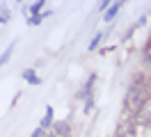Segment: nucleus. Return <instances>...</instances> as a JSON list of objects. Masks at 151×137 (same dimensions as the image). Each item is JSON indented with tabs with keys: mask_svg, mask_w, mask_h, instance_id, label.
Instances as JSON below:
<instances>
[{
	"mask_svg": "<svg viewBox=\"0 0 151 137\" xmlns=\"http://www.w3.org/2000/svg\"><path fill=\"white\" fill-rule=\"evenodd\" d=\"M147 82L144 80H135L131 85V89L126 94V108L128 110H142V105L147 103Z\"/></svg>",
	"mask_w": 151,
	"mask_h": 137,
	"instance_id": "f257e3e1",
	"label": "nucleus"
},
{
	"mask_svg": "<svg viewBox=\"0 0 151 137\" xmlns=\"http://www.w3.org/2000/svg\"><path fill=\"white\" fill-rule=\"evenodd\" d=\"M137 121H140L142 126H151V98L142 105V110L137 112Z\"/></svg>",
	"mask_w": 151,
	"mask_h": 137,
	"instance_id": "f03ea898",
	"label": "nucleus"
},
{
	"mask_svg": "<svg viewBox=\"0 0 151 137\" xmlns=\"http://www.w3.org/2000/svg\"><path fill=\"white\" fill-rule=\"evenodd\" d=\"M50 126H53V108L48 105V108H46V114H44V119H41V126H39V128L48 130Z\"/></svg>",
	"mask_w": 151,
	"mask_h": 137,
	"instance_id": "7ed1b4c3",
	"label": "nucleus"
},
{
	"mask_svg": "<svg viewBox=\"0 0 151 137\" xmlns=\"http://www.w3.org/2000/svg\"><path fill=\"white\" fill-rule=\"evenodd\" d=\"M119 9H122V2H114V5H110V9L103 14V18H105V21H112V18L119 14Z\"/></svg>",
	"mask_w": 151,
	"mask_h": 137,
	"instance_id": "20e7f679",
	"label": "nucleus"
},
{
	"mask_svg": "<svg viewBox=\"0 0 151 137\" xmlns=\"http://www.w3.org/2000/svg\"><path fill=\"white\" fill-rule=\"evenodd\" d=\"M23 78H25V80L28 82H32V85H39V78H37V73H35V69H28V71H23Z\"/></svg>",
	"mask_w": 151,
	"mask_h": 137,
	"instance_id": "39448f33",
	"label": "nucleus"
},
{
	"mask_svg": "<svg viewBox=\"0 0 151 137\" xmlns=\"http://www.w3.org/2000/svg\"><path fill=\"white\" fill-rule=\"evenodd\" d=\"M12 50H14V48H12V46H9V48H7L5 53L0 55V66H2V64H7V60H9V57H12Z\"/></svg>",
	"mask_w": 151,
	"mask_h": 137,
	"instance_id": "423d86ee",
	"label": "nucleus"
},
{
	"mask_svg": "<svg viewBox=\"0 0 151 137\" xmlns=\"http://www.w3.org/2000/svg\"><path fill=\"white\" fill-rule=\"evenodd\" d=\"M101 39H103V32H99V34H96V37H94V39H92V44H89V50H94L96 46L101 44Z\"/></svg>",
	"mask_w": 151,
	"mask_h": 137,
	"instance_id": "0eeeda50",
	"label": "nucleus"
},
{
	"mask_svg": "<svg viewBox=\"0 0 151 137\" xmlns=\"http://www.w3.org/2000/svg\"><path fill=\"white\" fill-rule=\"evenodd\" d=\"M41 7H44V0H39V2H35V5L30 7V14H37V11H41Z\"/></svg>",
	"mask_w": 151,
	"mask_h": 137,
	"instance_id": "6e6552de",
	"label": "nucleus"
},
{
	"mask_svg": "<svg viewBox=\"0 0 151 137\" xmlns=\"http://www.w3.org/2000/svg\"><path fill=\"white\" fill-rule=\"evenodd\" d=\"M7 21H9V11L2 7V9H0V23H7Z\"/></svg>",
	"mask_w": 151,
	"mask_h": 137,
	"instance_id": "1a4fd4ad",
	"label": "nucleus"
},
{
	"mask_svg": "<svg viewBox=\"0 0 151 137\" xmlns=\"http://www.w3.org/2000/svg\"><path fill=\"white\" fill-rule=\"evenodd\" d=\"M39 23H41V16H28V25H39Z\"/></svg>",
	"mask_w": 151,
	"mask_h": 137,
	"instance_id": "9d476101",
	"label": "nucleus"
},
{
	"mask_svg": "<svg viewBox=\"0 0 151 137\" xmlns=\"http://www.w3.org/2000/svg\"><path fill=\"white\" fill-rule=\"evenodd\" d=\"M30 137H44V128H37V130H35Z\"/></svg>",
	"mask_w": 151,
	"mask_h": 137,
	"instance_id": "9b49d317",
	"label": "nucleus"
},
{
	"mask_svg": "<svg viewBox=\"0 0 151 137\" xmlns=\"http://www.w3.org/2000/svg\"><path fill=\"white\" fill-rule=\"evenodd\" d=\"M147 60H149V62H151V46H149V48H147Z\"/></svg>",
	"mask_w": 151,
	"mask_h": 137,
	"instance_id": "f8f14e48",
	"label": "nucleus"
}]
</instances>
